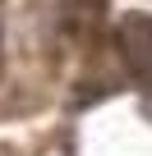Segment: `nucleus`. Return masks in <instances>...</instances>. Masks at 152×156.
Here are the masks:
<instances>
[{"mask_svg":"<svg viewBox=\"0 0 152 156\" xmlns=\"http://www.w3.org/2000/svg\"><path fill=\"white\" fill-rule=\"evenodd\" d=\"M120 37H124V60L134 64V73L152 87V19H129Z\"/></svg>","mask_w":152,"mask_h":156,"instance_id":"obj_1","label":"nucleus"}]
</instances>
